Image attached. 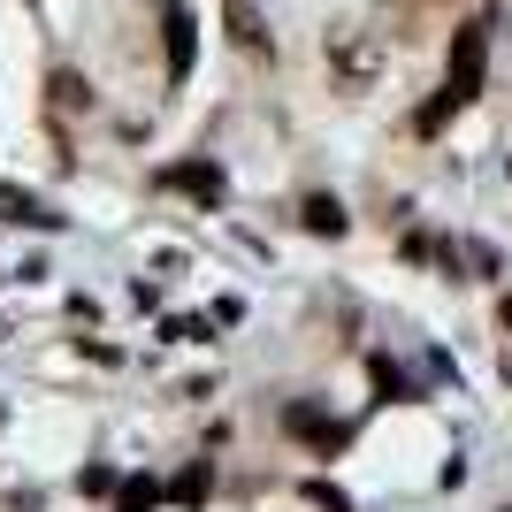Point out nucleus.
Returning <instances> with one entry per match:
<instances>
[{
  "label": "nucleus",
  "mask_w": 512,
  "mask_h": 512,
  "mask_svg": "<svg viewBox=\"0 0 512 512\" xmlns=\"http://www.w3.org/2000/svg\"><path fill=\"white\" fill-rule=\"evenodd\" d=\"M329 69H337L344 92H367L375 77H383V39H375V31H344V39H329Z\"/></svg>",
  "instance_id": "f257e3e1"
},
{
  "label": "nucleus",
  "mask_w": 512,
  "mask_h": 512,
  "mask_svg": "<svg viewBox=\"0 0 512 512\" xmlns=\"http://www.w3.org/2000/svg\"><path fill=\"white\" fill-rule=\"evenodd\" d=\"M482 46H490V31H482V23H459V39H451V92H459V100L482 92Z\"/></svg>",
  "instance_id": "f03ea898"
},
{
  "label": "nucleus",
  "mask_w": 512,
  "mask_h": 512,
  "mask_svg": "<svg viewBox=\"0 0 512 512\" xmlns=\"http://www.w3.org/2000/svg\"><path fill=\"white\" fill-rule=\"evenodd\" d=\"M283 428H291V436H306L314 451H337V444H344V428H337V421H321L314 406H291V413H283Z\"/></svg>",
  "instance_id": "7ed1b4c3"
},
{
  "label": "nucleus",
  "mask_w": 512,
  "mask_h": 512,
  "mask_svg": "<svg viewBox=\"0 0 512 512\" xmlns=\"http://www.w3.org/2000/svg\"><path fill=\"white\" fill-rule=\"evenodd\" d=\"M222 23H230V39L245 46V54H268V31H260V8H253V0H230Z\"/></svg>",
  "instance_id": "20e7f679"
},
{
  "label": "nucleus",
  "mask_w": 512,
  "mask_h": 512,
  "mask_svg": "<svg viewBox=\"0 0 512 512\" xmlns=\"http://www.w3.org/2000/svg\"><path fill=\"white\" fill-rule=\"evenodd\" d=\"M161 184H169V192H192V199H222V169H214V161H192V169H169Z\"/></svg>",
  "instance_id": "39448f33"
},
{
  "label": "nucleus",
  "mask_w": 512,
  "mask_h": 512,
  "mask_svg": "<svg viewBox=\"0 0 512 512\" xmlns=\"http://www.w3.org/2000/svg\"><path fill=\"white\" fill-rule=\"evenodd\" d=\"M46 100H54V115H85V77H77V69H54V77H46Z\"/></svg>",
  "instance_id": "423d86ee"
},
{
  "label": "nucleus",
  "mask_w": 512,
  "mask_h": 512,
  "mask_svg": "<svg viewBox=\"0 0 512 512\" xmlns=\"http://www.w3.org/2000/svg\"><path fill=\"white\" fill-rule=\"evenodd\" d=\"M306 230H314V237H344V207L329 192H314V199H306Z\"/></svg>",
  "instance_id": "0eeeda50"
},
{
  "label": "nucleus",
  "mask_w": 512,
  "mask_h": 512,
  "mask_svg": "<svg viewBox=\"0 0 512 512\" xmlns=\"http://www.w3.org/2000/svg\"><path fill=\"white\" fill-rule=\"evenodd\" d=\"M184 69H192V16L176 8L169 16V77H184Z\"/></svg>",
  "instance_id": "6e6552de"
},
{
  "label": "nucleus",
  "mask_w": 512,
  "mask_h": 512,
  "mask_svg": "<svg viewBox=\"0 0 512 512\" xmlns=\"http://www.w3.org/2000/svg\"><path fill=\"white\" fill-rule=\"evenodd\" d=\"M153 505H161V482H153V474H130L123 497H115V512H153Z\"/></svg>",
  "instance_id": "1a4fd4ad"
},
{
  "label": "nucleus",
  "mask_w": 512,
  "mask_h": 512,
  "mask_svg": "<svg viewBox=\"0 0 512 512\" xmlns=\"http://www.w3.org/2000/svg\"><path fill=\"white\" fill-rule=\"evenodd\" d=\"M176 497H184V505H199V497H207V467L184 474V482H176Z\"/></svg>",
  "instance_id": "9d476101"
},
{
  "label": "nucleus",
  "mask_w": 512,
  "mask_h": 512,
  "mask_svg": "<svg viewBox=\"0 0 512 512\" xmlns=\"http://www.w3.org/2000/svg\"><path fill=\"white\" fill-rule=\"evenodd\" d=\"M497 314H505V329H512V291H505V306H497Z\"/></svg>",
  "instance_id": "9b49d317"
}]
</instances>
